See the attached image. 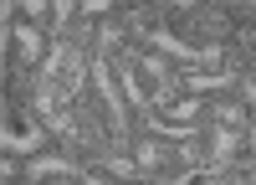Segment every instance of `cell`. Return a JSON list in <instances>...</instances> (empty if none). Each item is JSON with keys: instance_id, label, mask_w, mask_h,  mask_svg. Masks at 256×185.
Segmentation results:
<instances>
[{"instance_id": "obj_1", "label": "cell", "mask_w": 256, "mask_h": 185, "mask_svg": "<svg viewBox=\"0 0 256 185\" xmlns=\"http://www.w3.org/2000/svg\"><path fill=\"white\" fill-rule=\"evenodd\" d=\"M10 16H20V6H6V52H10V41H16V67L36 77V67L52 52V41H46V31H41L36 21H10Z\"/></svg>"}, {"instance_id": "obj_6", "label": "cell", "mask_w": 256, "mask_h": 185, "mask_svg": "<svg viewBox=\"0 0 256 185\" xmlns=\"http://www.w3.org/2000/svg\"><path fill=\"white\" fill-rule=\"evenodd\" d=\"M36 185H77V180H36Z\"/></svg>"}, {"instance_id": "obj_7", "label": "cell", "mask_w": 256, "mask_h": 185, "mask_svg": "<svg viewBox=\"0 0 256 185\" xmlns=\"http://www.w3.org/2000/svg\"><path fill=\"white\" fill-rule=\"evenodd\" d=\"M20 185H31V180H20Z\"/></svg>"}, {"instance_id": "obj_4", "label": "cell", "mask_w": 256, "mask_h": 185, "mask_svg": "<svg viewBox=\"0 0 256 185\" xmlns=\"http://www.w3.org/2000/svg\"><path fill=\"white\" fill-rule=\"evenodd\" d=\"M205 123H226V129H241V134H251V129H256V118L236 103V93H230V98H210Z\"/></svg>"}, {"instance_id": "obj_5", "label": "cell", "mask_w": 256, "mask_h": 185, "mask_svg": "<svg viewBox=\"0 0 256 185\" xmlns=\"http://www.w3.org/2000/svg\"><path fill=\"white\" fill-rule=\"evenodd\" d=\"M236 103L256 118V72H241V82H236Z\"/></svg>"}, {"instance_id": "obj_2", "label": "cell", "mask_w": 256, "mask_h": 185, "mask_svg": "<svg viewBox=\"0 0 256 185\" xmlns=\"http://www.w3.org/2000/svg\"><path fill=\"white\" fill-rule=\"evenodd\" d=\"M46 129H41V118L31 113V123H20L10 108H6V129H0V144H6V154L16 159H36V154H46Z\"/></svg>"}, {"instance_id": "obj_3", "label": "cell", "mask_w": 256, "mask_h": 185, "mask_svg": "<svg viewBox=\"0 0 256 185\" xmlns=\"http://www.w3.org/2000/svg\"><path fill=\"white\" fill-rule=\"evenodd\" d=\"M128 154H134V164H138L144 180H159L169 164H174V144H164V139H154V134H138L134 144H128Z\"/></svg>"}]
</instances>
